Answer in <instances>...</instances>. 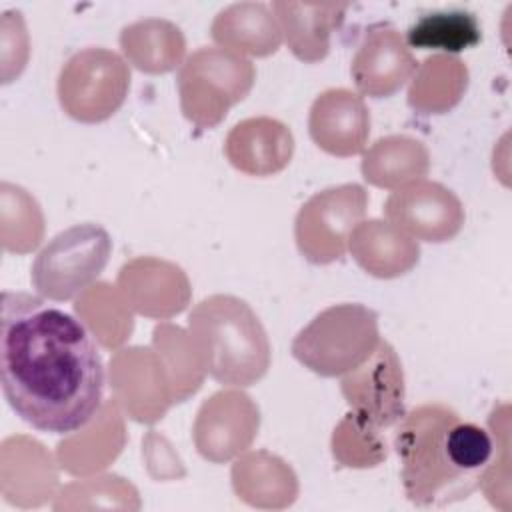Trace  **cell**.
<instances>
[{"instance_id": "cell-16", "label": "cell", "mask_w": 512, "mask_h": 512, "mask_svg": "<svg viewBox=\"0 0 512 512\" xmlns=\"http://www.w3.org/2000/svg\"><path fill=\"white\" fill-rule=\"evenodd\" d=\"M348 2H272L270 10L276 16L282 38L290 52L302 62H320L330 50V36L344 22Z\"/></svg>"}, {"instance_id": "cell-7", "label": "cell", "mask_w": 512, "mask_h": 512, "mask_svg": "<svg viewBox=\"0 0 512 512\" xmlns=\"http://www.w3.org/2000/svg\"><path fill=\"white\" fill-rule=\"evenodd\" d=\"M130 90V66L114 50L90 46L74 52L58 74L62 110L84 124L104 122L124 104Z\"/></svg>"}, {"instance_id": "cell-4", "label": "cell", "mask_w": 512, "mask_h": 512, "mask_svg": "<svg viewBox=\"0 0 512 512\" xmlns=\"http://www.w3.org/2000/svg\"><path fill=\"white\" fill-rule=\"evenodd\" d=\"M380 342L378 314L364 304H334L292 340L294 358L310 372L336 378L364 364Z\"/></svg>"}, {"instance_id": "cell-5", "label": "cell", "mask_w": 512, "mask_h": 512, "mask_svg": "<svg viewBox=\"0 0 512 512\" xmlns=\"http://www.w3.org/2000/svg\"><path fill=\"white\" fill-rule=\"evenodd\" d=\"M254 80L256 68L248 58L224 48L202 46L178 70L180 110L198 130H210L248 96Z\"/></svg>"}, {"instance_id": "cell-2", "label": "cell", "mask_w": 512, "mask_h": 512, "mask_svg": "<svg viewBox=\"0 0 512 512\" xmlns=\"http://www.w3.org/2000/svg\"><path fill=\"white\" fill-rule=\"evenodd\" d=\"M402 484L416 506H444L466 498L494 456L490 432L464 422L444 404H422L404 414L394 436Z\"/></svg>"}, {"instance_id": "cell-1", "label": "cell", "mask_w": 512, "mask_h": 512, "mask_svg": "<svg viewBox=\"0 0 512 512\" xmlns=\"http://www.w3.org/2000/svg\"><path fill=\"white\" fill-rule=\"evenodd\" d=\"M0 380L32 428L72 434L102 406L104 366L88 328L40 296L2 292Z\"/></svg>"}, {"instance_id": "cell-22", "label": "cell", "mask_w": 512, "mask_h": 512, "mask_svg": "<svg viewBox=\"0 0 512 512\" xmlns=\"http://www.w3.org/2000/svg\"><path fill=\"white\" fill-rule=\"evenodd\" d=\"M408 104L420 114H442L454 108L468 86L466 64L450 54L426 58L414 72Z\"/></svg>"}, {"instance_id": "cell-3", "label": "cell", "mask_w": 512, "mask_h": 512, "mask_svg": "<svg viewBox=\"0 0 512 512\" xmlns=\"http://www.w3.org/2000/svg\"><path fill=\"white\" fill-rule=\"evenodd\" d=\"M188 338L202 370L224 386H252L270 368L266 330L236 296L212 294L200 300L188 316Z\"/></svg>"}, {"instance_id": "cell-12", "label": "cell", "mask_w": 512, "mask_h": 512, "mask_svg": "<svg viewBox=\"0 0 512 512\" xmlns=\"http://www.w3.org/2000/svg\"><path fill=\"white\" fill-rule=\"evenodd\" d=\"M418 70V62L404 36L390 24L366 30L350 64V74L360 96L388 98L396 94Z\"/></svg>"}, {"instance_id": "cell-20", "label": "cell", "mask_w": 512, "mask_h": 512, "mask_svg": "<svg viewBox=\"0 0 512 512\" xmlns=\"http://www.w3.org/2000/svg\"><path fill=\"white\" fill-rule=\"evenodd\" d=\"M360 168L368 184L396 190L428 174L430 154L424 142L406 134H390L364 152Z\"/></svg>"}, {"instance_id": "cell-17", "label": "cell", "mask_w": 512, "mask_h": 512, "mask_svg": "<svg viewBox=\"0 0 512 512\" xmlns=\"http://www.w3.org/2000/svg\"><path fill=\"white\" fill-rule=\"evenodd\" d=\"M356 264L376 278H398L420 260L418 240L384 220L360 222L348 240Z\"/></svg>"}, {"instance_id": "cell-18", "label": "cell", "mask_w": 512, "mask_h": 512, "mask_svg": "<svg viewBox=\"0 0 512 512\" xmlns=\"http://www.w3.org/2000/svg\"><path fill=\"white\" fill-rule=\"evenodd\" d=\"M210 36L218 48L240 56H270L282 44V30L270 6L236 2L216 14Z\"/></svg>"}, {"instance_id": "cell-24", "label": "cell", "mask_w": 512, "mask_h": 512, "mask_svg": "<svg viewBox=\"0 0 512 512\" xmlns=\"http://www.w3.org/2000/svg\"><path fill=\"white\" fill-rule=\"evenodd\" d=\"M332 454L344 466L368 468L386 458V442L378 430L366 428L352 414H346L334 428Z\"/></svg>"}, {"instance_id": "cell-6", "label": "cell", "mask_w": 512, "mask_h": 512, "mask_svg": "<svg viewBox=\"0 0 512 512\" xmlns=\"http://www.w3.org/2000/svg\"><path fill=\"white\" fill-rule=\"evenodd\" d=\"M112 252V238L92 222L56 234L34 258L30 280L42 298L64 302L82 294L102 274Z\"/></svg>"}, {"instance_id": "cell-19", "label": "cell", "mask_w": 512, "mask_h": 512, "mask_svg": "<svg viewBox=\"0 0 512 512\" xmlns=\"http://www.w3.org/2000/svg\"><path fill=\"white\" fill-rule=\"evenodd\" d=\"M232 486L240 500L256 508H284L298 494L294 470L264 450L248 452L234 462Z\"/></svg>"}, {"instance_id": "cell-10", "label": "cell", "mask_w": 512, "mask_h": 512, "mask_svg": "<svg viewBox=\"0 0 512 512\" xmlns=\"http://www.w3.org/2000/svg\"><path fill=\"white\" fill-rule=\"evenodd\" d=\"M384 214L390 224L422 242H448L464 226L460 198L444 184L424 178L396 188Z\"/></svg>"}, {"instance_id": "cell-8", "label": "cell", "mask_w": 512, "mask_h": 512, "mask_svg": "<svg viewBox=\"0 0 512 512\" xmlns=\"http://www.w3.org/2000/svg\"><path fill=\"white\" fill-rule=\"evenodd\" d=\"M368 192L356 182L340 184L310 196L296 214L294 240L312 264L344 258L352 230L364 220Z\"/></svg>"}, {"instance_id": "cell-14", "label": "cell", "mask_w": 512, "mask_h": 512, "mask_svg": "<svg viewBox=\"0 0 512 512\" xmlns=\"http://www.w3.org/2000/svg\"><path fill=\"white\" fill-rule=\"evenodd\" d=\"M308 132L320 150L338 158L356 156L370 136V110L358 92L328 88L310 106Z\"/></svg>"}, {"instance_id": "cell-21", "label": "cell", "mask_w": 512, "mask_h": 512, "mask_svg": "<svg viewBox=\"0 0 512 512\" xmlns=\"http://www.w3.org/2000/svg\"><path fill=\"white\" fill-rule=\"evenodd\" d=\"M120 48L126 60L140 72L164 74L182 66L186 40L174 22L144 18L122 28Z\"/></svg>"}, {"instance_id": "cell-13", "label": "cell", "mask_w": 512, "mask_h": 512, "mask_svg": "<svg viewBox=\"0 0 512 512\" xmlns=\"http://www.w3.org/2000/svg\"><path fill=\"white\" fill-rule=\"evenodd\" d=\"M118 292L130 310L160 320L180 314L190 302V282L182 268L150 256L120 268Z\"/></svg>"}, {"instance_id": "cell-9", "label": "cell", "mask_w": 512, "mask_h": 512, "mask_svg": "<svg viewBox=\"0 0 512 512\" xmlns=\"http://www.w3.org/2000/svg\"><path fill=\"white\" fill-rule=\"evenodd\" d=\"M340 390L358 424L382 430L404 416V372L392 344L380 340L370 358L344 374Z\"/></svg>"}, {"instance_id": "cell-11", "label": "cell", "mask_w": 512, "mask_h": 512, "mask_svg": "<svg viewBox=\"0 0 512 512\" xmlns=\"http://www.w3.org/2000/svg\"><path fill=\"white\" fill-rule=\"evenodd\" d=\"M260 410L242 390H220L198 408L192 438L198 454L222 464L250 448L258 436Z\"/></svg>"}, {"instance_id": "cell-15", "label": "cell", "mask_w": 512, "mask_h": 512, "mask_svg": "<svg viewBox=\"0 0 512 512\" xmlns=\"http://www.w3.org/2000/svg\"><path fill=\"white\" fill-rule=\"evenodd\" d=\"M228 162L248 176L282 172L294 154L292 130L270 116H252L234 124L224 140Z\"/></svg>"}, {"instance_id": "cell-23", "label": "cell", "mask_w": 512, "mask_h": 512, "mask_svg": "<svg viewBox=\"0 0 512 512\" xmlns=\"http://www.w3.org/2000/svg\"><path fill=\"white\" fill-rule=\"evenodd\" d=\"M408 48L458 54L482 40L478 18L468 10H440L418 18L406 30Z\"/></svg>"}]
</instances>
